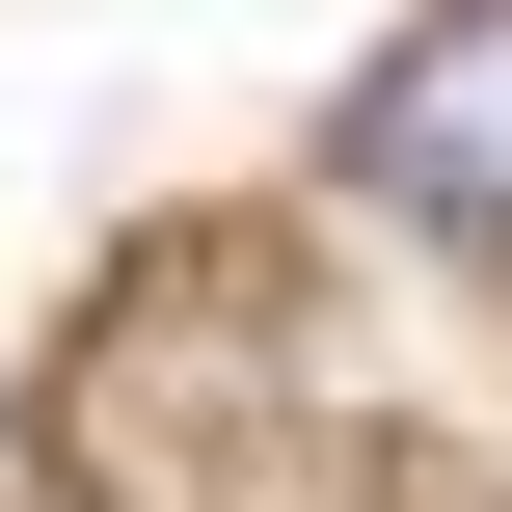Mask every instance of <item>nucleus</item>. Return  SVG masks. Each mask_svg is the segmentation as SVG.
Here are the masks:
<instances>
[{
  "label": "nucleus",
  "mask_w": 512,
  "mask_h": 512,
  "mask_svg": "<svg viewBox=\"0 0 512 512\" xmlns=\"http://www.w3.org/2000/svg\"><path fill=\"white\" fill-rule=\"evenodd\" d=\"M351 189L432 216V243H512V0H432V27L351 81Z\"/></svg>",
  "instance_id": "obj_1"
}]
</instances>
